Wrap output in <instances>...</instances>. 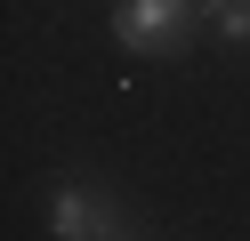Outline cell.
I'll list each match as a JSON object with an SVG mask.
<instances>
[{
    "label": "cell",
    "instance_id": "obj_4",
    "mask_svg": "<svg viewBox=\"0 0 250 241\" xmlns=\"http://www.w3.org/2000/svg\"><path fill=\"white\" fill-rule=\"evenodd\" d=\"M113 241H129V233H113Z\"/></svg>",
    "mask_w": 250,
    "mask_h": 241
},
{
    "label": "cell",
    "instance_id": "obj_2",
    "mask_svg": "<svg viewBox=\"0 0 250 241\" xmlns=\"http://www.w3.org/2000/svg\"><path fill=\"white\" fill-rule=\"evenodd\" d=\"M49 233H57V241H113L121 225L105 217L81 185H57V193H49Z\"/></svg>",
    "mask_w": 250,
    "mask_h": 241
},
{
    "label": "cell",
    "instance_id": "obj_1",
    "mask_svg": "<svg viewBox=\"0 0 250 241\" xmlns=\"http://www.w3.org/2000/svg\"><path fill=\"white\" fill-rule=\"evenodd\" d=\"M186 24H194L186 0H121L113 8V40L121 48H178Z\"/></svg>",
    "mask_w": 250,
    "mask_h": 241
},
{
    "label": "cell",
    "instance_id": "obj_3",
    "mask_svg": "<svg viewBox=\"0 0 250 241\" xmlns=\"http://www.w3.org/2000/svg\"><path fill=\"white\" fill-rule=\"evenodd\" d=\"M210 24L226 40H250V0H210Z\"/></svg>",
    "mask_w": 250,
    "mask_h": 241
}]
</instances>
